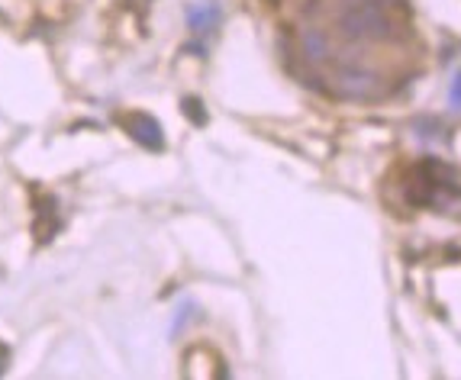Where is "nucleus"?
<instances>
[{
	"instance_id": "nucleus-6",
	"label": "nucleus",
	"mask_w": 461,
	"mask_h": 380,
	"mask_svg": "<svg viewBox=\"0 0 461 380\" xmlns=\"http://www.w3.org/2000/svg\"><path fill=\"white\" fill-rule=\"evenodd\" d=\"M36 239L39 242H52L55 232L62 229V216H59V200L52 194H42L39 200V210H36Z\"/></svg>"
},
{
	"instance_id": "nucleus-4",
	"label": "nucleus",
	"mask_w": 461,
	"mask_h": 380,
	"mask_svg": "<svg viewBox=\"0 0 461 380\" xmlns=\"http://www.w3.org/2000/svg\"><path fill=\"white\" fill-rule=\"evenodd\" d=\"M123 130L136 139L142 149H152V152H162L165 149V132L162 122L149 113H126L123 116Z\"/></svg>"
},
{
	"instance_id": "nucleus-10",
	"label": "nucleus",
	"mask_w": 461,
	"mask_h": 380,
	"mask_svg": "<svg viewBox=\"0 0 461 380\" xmlns=\"http://www.w3.org/2000/svg\"><path fill=\"white\" fill-rule=\"evenodd\" d=\"M7 357H10L7 345H0V371H4V367H7Z\"/></svg>"
},
{
	"instance_id": "nucleus-7",
	"label": "nucleus",
	"mask_w": 461,
	"mask_h": 380,
	"mask_svg": "<svg viewBox=\"0 0 461 380\" xmlns=\"http://www.w3.org/2000/svg\"><path fill=\"white\" fill-rule=\"evenodd\" d=\"M297 55L307 65H323L330 59V36L323 30H303L297 36Z\"/></svg>"
},
{
	"instance_id": "nucleus-11",
	"label": "nucleus",
	"mask_w": 461,
	"mask_h": 380,
	"mask_svg": "<svg viewBox=\"0 0 461 380\" xmlns=\"http://www.w3.org/2000/svg\"><path fill=\"white\" fill-rule=\"evenodd\" d=\"M303 4H310V0H303Z\"/></svg>"
},
{
	"instance_id": "nucleus-9",
	"label": "nucleus",
	"mask_w": 461,
	"mask_h": 380,
	"mask_svg": "<svg viewBox=\"0 0 461 380\" xmlns=\"http://www.w3.org/2000/svg\"><path fill=\"white\" fill-rule=\"evenodd\" d=\"M448 100H452V107H455V110H461V71L455 75L452 91H448Z\"/></svg>"
},
{
	"instance_id": "nucleus-1",
	"label": "nucleus",
	"mask_w": 461,
	"mask_h": 380,
	"mask_svg": "<svg viewBox=\"0 0 461 380\" xmlns=\"http://www.w3.org/2000/svg\"><path fill=\"white\" fill-rule=\"evenodd\" d=\"M339 32L348 42H397L407 36V23L381 0H348L339 14Z\"/></svg>"
},
{
	"instance_id": "nucleus-3",
	"label": "nucleus",
	"mask_w": 461,
	"mask_h": 380,
	"mask_svg": "<svg viewBox=\"0 0 461 380\" xmlns=\"http://www.w3.org/2000/svg\"><path fill=\"white\" fill-rule=\"evenodd\" d=\"M330 91L342 100H377L384 94V87H381V77L375 71L358 68V65H339L332 71Z\"/></svg>"
},
{
	"instance_id": "nucleus-5",
	"label": "nucleus",
	"mask_w": 461,
	"mask_h": 380,
	"mask_svg": "<svg viewBox=\"0 0 461 380\" xmlns=\"http://www.w3.org/2000/svg\"><path fill=\"white\" fill-rule=\"evenodd\" d=\"M223 20V7L216 4V0H200V4H191L187 7V26H191L197 36H207L220 26Z\"/></svg>"
},
{
	"instance_id": "nucleus-8",
	"label": "nucleus",
	"mask_w": 461,
	"mask_h": 380,
	"mask_svg": "<svg viewBox=\"0 0 461 380\" xmlns=\"http://www.w3.org/2000/svg\"><path fill=\"white\" fill-rule=\"evenodd\" d=\"M185 113L194 126H203V122H207V113H203V107H200L197 97H185Z\"/></svg>"
},
{
	"instance_id": "nucleus-2",
	"label": "nucleus",
	"mask_w": 461,
	"mask_h": 380,
	"mask_svg": "<svg viewBox=\"0 0 461 380\" xmlns=\"http://www.w3.org/2000/svg\"><path fill=\"white\" fill-rule=\"evenodd\" d=\"M448 190H458V175L452 167H446L442 161L429 158L420 161V165L410 171L407 184V197L416 206H432V204H446Z\"/></svg>"
}]
</instances>
